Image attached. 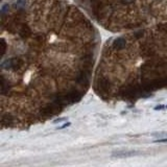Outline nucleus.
Wrapping results in <instances>:
<instances>
[{"mask_svg":"<svg viewBox=\"0 0 167 167\" xmlns=\"http://www.w3.org/2000/svg\"><path fill=\"white\" fill-rule=\"evenodd\" d=\"M97 90L100 94H108L110 91V82L105 78H100L97 82Z\"/></svg>","mask_w":167,"mask_h":167,"instance_id":"f257e3e1","label":"nucleus"},{"mask_svg":"<svg viewBox=\"0 0 167 167\" xmlns=\"http://www.w3.org/2000/svg\"><path fill=\"white\" fill-rule=\"evenodd\" d=\"M22 61L17 58H13V59L6 60L5 62L2 63V67L4 69H17L22 66Z\"/></svg>","mask_w":167,"mask_h":167,"instance_id":"f03ea898","label":"nucleus"},{"mask_svg":"<svg viewBox=\"0 0 167 167\" xmlns=\"http://www.w3.org/2000/svg\"><path fill=\"white\" fill-rule=\"evenodd\" d=\"M61 109H62V105H60L59 103L54 101V103H50L47 107H45L42 112L45 115H54V114L61 112Z\"/></svg>","mask_w":167,"mask_h":167,"instance_id":"7ed1b4c3","label":"nucleus"},{"mask_svg":"<svg viewBox=\"0 0 167 167\" xmlns=\"http://www.w3.org/2000/svg\"><path fill=\"white\" fill-rule=\"evenodd\" d=\"M67 98H68L69 103L78 102V101H79V99L82 98V95L78 90H72V91H70L67 94Z\"/></svg>","mask_w":167,"mask_h":167,"instance_id":"20e7f679","label":"nucleus"},{"mask_svg":"<svg viewBox=\"0 0 167 167\" xmlns=\"http://www.w3.org/2000/svg\"><path fill=\"white\" fill-rule=\"evenodd\" d=\"M138 155L137 152H133V150H121V152H117L113 153V157L117 158H128V157H133V156Z\"/></svg>","mask_w":167,"mask_h":167,"instance_id":"39448f33","label":"nucleus"},{"mask_svg":"<svg viewBox=\"0 0 167 167\" xmlns=\"http://www.w3.org/2000/svg\"><path fill=\"white\" fill-rule=\"evenodd\" d=\"M76 79H78V82L81 85H87L89 83V75L86 71H81V72L78 73Z\"/></svg>","mask_w":167,"mask_h":167,"instance_id":"423d86ee","label":"nucleus"},{"mask_svg":"<svg viewBox=\"0 0 167 167\" xmlns=\"http://www.w3.org/2000/svg\"><path fill=\"white\" fill-rule=\"evenodd\" d=\"M125 44H126V42L123 38H118V39H116L115 42L113 43V48L115 50H120V49L124 48Z\"/></svg>","mask_w":167,"mask_h":167,"instance_id":"0eeeda50","label":"nucleus"},{"mask_svg":"<svg viewBox=\"0 0 167 167\" xmlns=\"http://www.w3.org/2000/svg\"><path fill=\"white\" fill-rule=\"evenodd\" d=\"M30 34H31V31H30V28L28 27L27 25H23L22 26V28L20 30V36L22 37L23 39H26V38H28V37L30 36Z\"/></svg>","mask_w":167,"mask_h":167,"instance_id":"6e6552de","label":"nucleus"},{"mask_svg":"<svg viewBox=\"0 0 167 167\" xmlns=\"http://www.w3.org/2000/svg\"><path fill=\"white\" fill-rule=\"evenodd\" d=\"M9 89H10L9 83H6L5 79L3 78H1V92H2V94H6V92H9Z\"/></svg>","mask_w":167,"mask_h":167,"instance_id":"1a4fd4ad","label":"nucleus"},{"mask_svg":"<svg viewBox=\"0 0 167 167\" xmlns=\"http://www.w3.org/2000/svg\"><path fill=\"white\" fill-rule=\"evenodd\" d=\"M12 121H13V118L10 117V115H6V116H3V117H2L1 123H2V125H10V124H12Z\"/></svg>","mask_w":167,"mask_h":167,"instance_id":"9d476101","label":"nucleus"},{"mask_svg":"<svg viewBox=\"0 0 167 167\" xmlns=\"http://www.w3.org/2000/svg\"><path fill=\"white\" fill-rule=\"evenodd\" d=\"M0 45H1V55H4L5 50H6V43H5L4 39H1V41H0Z\"/></svg>","mask_w":167,"mask_h":167,"instance_id":"9b49d317","label":"nucleus"},{"mask_svg":"<svg viewBox=\"0 0 167 167\" xmlns=\"http://www.w3.org/2000/svg\"><path fill=\"white\" fill-rule=\"evenodd\" d=\"M9 4H4L3 6H2V10H1V13L2 14H4V13H6L7 10H9Z\"/></svg>","mask_w":167,"mask_h":167,"instance_id":"f8f14e48","label":"nucleus"},{"mask_svg":"<svg viewBox=\"0 0 167 167\" xmlns=\"http://www.w3.org/2000/svg\"><path fill=\"white\" fill-rule=\"evenodd\" d=\"M132 2H134V0H122V3L124 4H129Z\"/></svg>","mask_w":167,"mask_h":167,"instance_id":"ddd939ff","label":"nucleus"},{"mask_svg":"<svg viewBox=\"0 0 167 167\" xmlns=\"http://www.w3.org/2000/svg\"><path fill=\"white\" fill-rule=\"evenodd\" d=\"M70 124H71L70 122H67V123H65V124H63V125H62V126H60V128H59V129H64V128H67V126H69V125H70Z\"/></svg>","mask_w":167,"mask_h":167,"instance_id":"4468645a","label":"nucleus"},{"mask_svg":"<svg viewBox=\"0 0 167 167\" xmlns=\"http://www.w3.org/2000/svg\"><path fill=\"white\" fill-rule=\"evenodd\" d=\"M163 108H164V105H157V107L155 108V110H156V111H158V110H162Z\"/></svg>","mask_w":167,"mask_h":167,"instance_id":"2eb2a0df","label":"nucleus"},{"mask_svg":"<svg viewBox=\"0 0 167 167\" xmlns=\"http://www.w3.org/2000/svg\"><path fill=\"white\" fill-rule=\"evenodd\" d=\"M155 142H167V138H165V139H160V140H157V141H155Z\"/></svg>","mask_w":167,"mask_h":167,"instance_id":"dca6fc26","label":"nucleus"},{"mask_svg":"<svg viewBox=\"0 0 167 167\" xmlns=\"http://www.w3.org/2000/svg\"><path fill=\"white\" fill-rule=\"evenodd\" d=\"M63 120H65V118H59V119H55L54 122H61V121H63Z\"/></svg>","mask_w":167,"mask_h":167,"instance_id":"f3484780","label":"nucleus"},{"mask_svg":"<svg viewBox=\"0 0 167 167\" xmlns=\"http://www.w3.org/2000/svg\"><path fill=\"white\" fill-rule=\"evenodd\" d=\"M166 108H167V105H166Z\"/></svg>","mask_w":167,"mask_h":167,"instance_id":"a211bd4d","label":"nucleus"}]
</instances>
